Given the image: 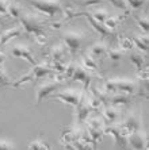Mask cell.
<instances>
[{
    "instance_id": "cell-1",
    "label": "cell",
    "mask_w": 149,
    "mask_h": 150,
    "mask_svg": "<svg viewBox=\"0 0 149 150\" xmlns=\"http://www.w3.org/2000/svg\"><path fill=\"white\" fill-rule=\"evenodd\" d=\"M21 21V26L24 30L26 35L33 34L34 39L39 45H45L46 43V33H45V25L42 21H39L38 18H34L29 14H22L19 16Z\"/></svg>"
},
{
    "instance_id": "cell-2",
    "label": "cell",
    "mask_w": 149,
    "mask_h": 150,
    "mask_svg": "<svg viewBox=\"0 0 149 150\" xmlns=\"http://www.w3.org/2000/svg\"><path fill=\"white\" fill-rule=\"evenodd\" d=\"M22 1L29 3L38 12L49 18H54L57 15L64 14V6L61 0H22Z\"/></svg>"
},
{
    "instance_id": "cell-3",
    "label": "cell",
    "mask_w": 149,
    "mask_h": 150,
    "mask_svg": "<svg viewBox=\"0 0 149 150\" xmlns=\"http://www.w3.org/2000/svg\"><path fill=\"white\" fill-rule=\"evenodd\" d=\"M52 73H56V72L50 64H35L34 68L31 69V72H29L27 74L22 76L21 79H18L16 81H11L8 87L19 88L21 85H23V84L34 83V81H37L38 79H41V77L48 76V74H52Z\"/></svg>"
},
{
    "instance_id": "cell-4",
    "label": "cell",
    "mask_w": 149,
    "mask_h": 150,
    "mask_svg": "<svg viewBox=\"0 0 149 150\" xmlns=\"http://www.w3.org/2000/svg\"><path fill=\"white\" fill-rule=\"evenodd\" d=\"M80 95L81 91L76 89V88H69L68 91H63V92H53L50 96H48V99L50 101H63L65 104H69L72 107H76L79 103Z\"/></svg>"
},
{
    "instance_id": "cell-5",
    "label": "cell",
    "mask_w": 149,
    "mask_h": 150,
    "mask_svg": "<svg viewBox=\"0 0 149 150\" xmlns=\"http://www.w3.org/2000/svg\"><path fill=\"white\" fill-rule=\"evenodd\" d=\"M63 39L65 42V47L71 54H76L84 42V35L79 31H65L63 34Z\"/></svg>"
},
{
    "instance_id": "cell-6",
    "label": "cell",
    "mask_w": 149,
    "mask_h": 150,
    "mask_svg": "<svg viewBox=\"0 0 149 150\" xmlns=\"http://www.w3.org/2000/svg\"><path fill=\"white\" fill-rule=\"evenodd\" d=\"M76 16H84V18H86L87 21L91 23L92 28H94L95 31L101 35L103 39L107 38L108 35H111V30H108V28L106 27L103 23L98 22L96 19H95V18L91 15V12H87V11H81V12H71V14L66 16V19H72V18H76Z\"/></svg>"
},
{
    "instance_id": "cell-7",
    "label": "cell",
    "mask_w": 149,
    "mask_h": 150,
    "mask_svg": "<svg viewBox=\"0 0 149 150\" xmlns=\"http://www.w3.org/2000/svg\"><path fill=\"white\" fill-rule=\"evenodd\" d=\"M75 108H76V123L77 125H83L86 122V119L92 112V108H91V105L88 104V100H87V91H84V89L81 91L79 103H77Z\"/></svg>"
},
{
    "instance_id": "cell-8",
    "label": "cell",
    "mask_w": 149,
    "mask_h": 150,
    "mask_svg": "<svg viewBox=\"0 0 149 150\" xmlns=\"http://www.w3.org/2000/svg\"><path fill=\"white\" fill-rule=\"evenodd\" d=\"M138 83H135L129 79H114L115 93H125L130 96H135V92L138 89Z\"/></svg>"
},
{
    "instance_id": "cell-9",
    "label": "cell",
    "mask_w": 149,
    "mask_h": 150,
    "mask_svg": "<svg viewBox=\"0 0 149 150\" xmlns=\"http://www.w3.org/2000/svg\"><path fill=\"white\" fill-rule=\"evenodd\" d=\"M103 133H104V135H106V134H110V135L114 137L115 147H118V149H126V147H129L128 137H126L125 134L121 133V130H119L118 126L106 125L103 129Z\"/></svg>"
},
{
    "instance_id": "cell-10",
    "label": "cell",
    "mask_w": 149,
    "mask_h": 150,
    "mask_svg": "<svg viewBox=\"0 0 149 150\" xmlns=\"http://www.w3.org/2000/svg\"><path fill=\"white\" fill-rule=\"evenodd\" d=\"M61 84L63 83H58V81H53V83H46V84H42L39 85L38 89H37V101H35V104L39 105L42 103L43 99H48V96L56 92L61 87Z\"/></svg>"
},
{
    "instance_id": "cell-11",
    "label": "cell",
    "mask_w": 149,
    "mask_h": 150,
    "mask_svg": "<svg viewBox=\"0 0 149 150\" xmlns=\"http://www.w3.org/2000/svg\"><path fill=\"white\" fill-rule=\"evenodd\" d=\"M118 127H119V130H121L122 134H125L126 137H129L130 134L135 133V131H138V130L141 129V122H140L138 116L129 115L128 118L123 120V123L119 125Z\"/></svg>"
},
{
    "instance_id": "cell-12",
    "label": "cell",
    "mask_w": 149,
    "mask_h": 150,
    "mask_svg": "<svg viewBox=\"0 0 149 150\" xmlns=\"http://www.w3.org/2000/svg\"><path fill=\"white\" fill-rule=\"evenodd\" d=\"M91 80H92V76L90 74V72H88L84 67H80V65H76L72 77L69 79V81H80V83L83 84L84 91H88V87H90V84H91Z\"/></svg>"
},
{
    "instance_id": "cell-13",
    "label": "cell",
    "mask_w": 149,
    "mask_h": 150,
    "mask_svg": "<svg viewBox=\"0 0 149 150\" xmlns=\"http://www.w3.org/2000/svg\"><path fill=\"white\" fill-rule=\"evenodd\" d=\"M11 56L14 57V58H22V59H26L29 64H31L33 67H34L35 64H37V59L34 58L33 56L31 50L29 49L27 46L24 45H15L12 49H11Z\"/></svg>"
},
{
    "instance_id": "cell-14",
    "label": "cell",
    "mask_w": 149,
    "mask_h": 150,
    "mask_svg": "<svg viewBox=\"0 0 149 150\" xmlns=\"http://www.w3.org/2000/svg\"><path fill=\"white\" fill-rule=\"evenodd\" d=\"M128 143L129 146L132 149H137V150H141V149H146V143H148V138H146L145 134H142L141 131H135V133L130 134L128 137Z\"/></svg>"
},
{
    "instance_id": "cell-15",
    "label": "cell",
    "mask_w": 149,
    "mask_h": 150,
    "mask_svg": "<svg viewBox=\"0 0 149 150\" xmlns=\"http://www.w3.org/2000/svg\"><path fill=\"white\" fill-rule=\"evenodd\" d=\"M22 34H23V28H22L21 25H18V26H15V27L8 28V30L3 31L0 34V47H4L11 39L18 38V37H21Z\"/></svg>"
},
{
    "instance_id": "cell-16",
    "label": "cell",
    "mask_w": 149,
    "mask_h": 150,
    "mask_svg": "<svg viewBox=\"0 0 149 150\" xmlns=\"http://www.w3.org/2000/svg\"><path fill=\"white\" fill-rule=\"evenodd\" d=\"M118 118H119V108L111 104L104 105L103 111H102V119H103L104 125H114Z\"/></svg>"
},
{
    "instance_id": "cell-17",
    "label": "cell",
    "mask_w": 149,
    "mask_h": 150,
    "mask_svg": "<svg viewBox=\"0 0 149 150\" xmlns=\"http://www.w3.org/2000/svg\"><path fill=\"white\" fill-rule=\"evenodd\" d=\"M132 103H133L132 96L130 95H125V93H114L108 99V104L114 105L117 108H125V107L130 105Z\"/></svg>"
},
{
    "instance_id": "cell-18",
    "label": "cell",
    "mask_w": 149,
    "mask_h": 150,
    "mask_svg": "<svg viewBox=\"0 0 149 150\" xmlns=\"http://www.w3.org/2000/svg\"><path fill=\"white\" fill-rule=\"evenodd\" d=\"M66 47L61 43L58 45H53L48 52V56L50 58V61H58V62H65V57H66Z\"/></svg>"
},
{
    "instance_id": "cell-19",
    "label": "cell",
    "mask_w": 149,
    "mask_h": 150,
    "mask_svg": "<svg viewBox=\"0 0 149 150\" xmlns=\"http://www.w3.org/2000/svg\"><path fill=\"white\" fill-rule=\"evenodd\" d=\"M106 53H107V46L104 45L103 42H96L88 50V54L94 59H99V58L106 57Z\"/></svg>"
},
{
    "instance_id": "cell-20",
    "label": "cell",
    "mask_w": 149,
    "mask_h": 150,
    "mask_svg": "<svg viewBox=\"0 0 149 150\" xmlns=\"http://www.w3.org/2000/svg\"><path fill=\"white\" fill-rule=\"evenodd\" d=\"M83 67L86 68L88 72H94V73H99V67H98L96 59H94L92 57L87 53L83 56Z\"/></svg>"
},
{
    "instance_id": "cell-21",
    "label": "cell",
    "mask_w": 149,
    "mask_h": 150,
    "mask_svg": "<svg viewBox=\"0 0 149 150\" xmlns=\"http://www.w3.org/2000/svg\"><path fill=\"white\" fill-rule=\"evenodd\" d=\"M129 59L130 62L137 68V70H141L144 68H146V57H142V54H138V53H132L129 56Z\"/></svg>"
},
{
    "instance_id": "cell-22",
    "label": "cell",
    "mask_w": 149,
    "mask_h": 150,
    "mask_svg": "<svg viewBox=\"0 0 149 150\" xmlns=\"http://www.w3.org/2000/svg\"><path fill=\"white\" fill-rule=\"evenodd\" d=\"M132 41H133V45L140 50V52H144L146 54L148 53V34H145L144 37H132Z\"/></svg>"
},
{
    "instance_id": "cell-23",
    "label": "cell",
    "mask_w": 149,
    "mask_h": 150,
    "mask_svg": "<svg viewBox=\"0 0 149 150\" xmlns=\"http://www.w3.org/2000/svg\"><path fill=\"white\" fill-rule=\"evenodd\" d=\"M29 149L30 150H49L50 146H49L46 141H43L42 138H38V139H34L29 143Z\"/></svg>"
},
{
    "instance_id": "cell-24",
    "label": "cell",
    "mask_w": 149,
    "mask_h": 150,
    "mask_svg": "<svg viewBox=\"0 0 149 150\" xmlns=\"http://www.w3.org/2000/svg\"><path fill=\"white\" fill-rule=\"evenodd\" d=\"M7 14L10 15V16L15 18V19H19V16L23 14V11H22L21 6H18L16 3H8Z\"/></svg>"
},
{
    "instance_id": "cell-25",
    "label": "cell",
    "mask_w": 149,
    "mask_h": 150,
    "mask_svg": "<svg viewBox=\"0 0 149 150\" xmlns=\"http://www.w3.org/2000/svg\"><path fill=\"white\" fill-rule=\"evenodd\" d=\"M122 19H123V18H121V16H111L110 15V16L106 18V21L103 22V25L106 26L108 30H114V28L122 22Z\"/></svg>"
},
{
    "instance_id": "cell-26",
    "label": "cell",
    "mask_w": 149,
    "mask_h": 150,
    "mask_svg": "<svg viewBox=\"0 0 149 150\" xmlns=\"http://www.w3.org/2000/svg\"><path fill=\"white\" fill-rule=\"evenodd\" d=\"M106 57H108L111 61L118 62V61H121V59L123 58V50H121V49H107Z\"/></svg>"
},
{
    "instance_id": "cell-27",
    "label": "cell",
    "mask_w": 149,
    "mask_h": 150,
    "mask_svg": "<svg viewBox=\"0 0 149 150\" xmlns=\"http://www.w3.org/2000/svg\"><path fill=\"white\" fill-rule=\"evenodd\" d=\"M134 18H135V22H137L138 27L144 31V34H148V31H149V21H148V18L146 16L145 18L134 16Z\"/></svg>"
},
{
    "instance_id": "cell-28",
    "label": "cell",
    "mask_w": 149,
    "mask_h": 150,
    "mask_svg": "<svg viewBox=\"0 0 149 150\" xmlns=\"http://www.w3.org/2000/svg\"><path fill=\"white\" fill-rule=\"evenodd\" d=\"M119 46H121V50H132L134 47L132 38H128V37H121L119 38Z\"/></svg>"
},
{
    "instance_id": "cell-29",
    "label": "cell",
    "mask_w": 149,
    "mask_h": 150,
    "mask_svg": "<svg viewBox=\"0 0 149 150\" xmlns=\"http://www.w3.org/2000/svg\"><path fill=\"white\" fill-rule=\"evenodd\" d=\"M91 15H92V16H94L98 22L103 23V22L106 21V18H107L110 14H107V11H106V10H95V11H92V12H91Z\"/></svg>"
},
{
    "instance_id": "cell-30",
    "label": "cell",
    "mask_w": 149,
    "mask_h": 150,
    "mask_svg": "<svg viewBox=\"0 0 149 150\" xmlns=\"http://www.w3.org/2000/svg\"><path fill=\"white\" fill-rule=\"evenodd\" d=\"M107 1L113 4L115 8H119V10H123V11L130 10L129 6H128V3H126V0H107Z\"/></svg>"
},
{
    "instance_id": "cell-31",
    "label": "cell",
    "mask_w": 149,
    "mask_h": 150,
    "mask_svg": "<svg viewBox=\"0 0 149 150\" xmlns=\"http://www.w3.org/2000/svg\"><path fill=\"white\" fill-rule=\"evenodd\" d=\"M129 8H133V10H138L141 8L144 4L146 3V0H126Z\"/></svg>"
},
{
    "instance_id": "cell-32",
    "label": "cell",
    "mask_w": 149,
    "mask_h": 150,
    "mask_svg": "<svg viewBox=\"0 0 149 150\" xmlns=\"http://www.w3.org/2000/svg\"><path fill=\"white\" fill-rule=\"evenodd\" d=\"M75 68H76V64L75 62H71L68 67L65 68V72H64V77H65V81H68L72 77L73 72H75Z\"/></svg>"
},
{
    "instance_id": "cell-33",
    "label": "cell",
    "mask_w": 149,
    "mask_h": 150,
    "mask_svg": "<svg viewBox=\"0 0 149 150\" xmlns=\"http://www.w3.org/2000/svg\"><path fill=\"white\" fill-rule=\"evenodd\" d=\"M10 83H11V79L4 73L3 69H0V85H1V87H8Z\"/></svg>"
},
{
    "instance_id": "cell-34",
    "label": "cell",
    "mask_w": 149,
    "mask_h": 150,
    "mask_svg": "<svg viewBox=\"0 0 149 150\" xmlns=\"http://www.w3.org/2000/svg\"><path fill=\"white\" fill-rule=\"evenodd\" d=\"M101 3H103V0H81V1H79V6L90 7V6H99Z\"/></svg>"
},
{
    "instance_id": "cell-35",
    "label": "cell",
    "mask_w": 149,
    "mask_h": 150,
    "mask_svg": "<svg viewBox=\"0 0 149 150\" xmlns=\"http://www.w3.org/2000/svg\"><path fill=\"white\" fill-rule=\"evenodd\" d=\"M15 149V145L12 142H8V141H3L0 139V150H11Z\"/></svg>"
},
{
    "instance_id": "cell-36",
    "label": "cell",
    "mask_w": 149,
    "mask_h": 150,
    "mask_svg": "<svg viewBox=\"0 0 149 150\" xmlns=\"http://www.w3.org/2000/svg\"><path fill=\"white\" fill-rule=\"evenodd\" d=\"M8 0H0V15L7 14V7H8Z\"/></svg>"
},
{
    "instance_id": "cell-37",
    "label": "cell",
    "mask_w": 149,
    "mask_h": 150,
    "mask_svg": "<svg viewBox=\"0 0 149 150\" xmlns=\"http://www.w3.org/2000/svg\"><path fill=\"white\" fill-rule=\"evenodd\" d=\"M6 54H4L1 50H0V69H3V65H4V61H6Z\"/></svg>"
}]
</instances>
